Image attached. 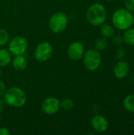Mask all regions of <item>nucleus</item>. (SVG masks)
<instances>
[{
	"label": "nucleus",
	"instance_id": "obj_1",
	"mask_svg": "<svg viewBox=\"0 0 134 135\" xmlns=\"http://www.w3.org/2000/svg\"><path fill=\"white\" fill-rule=\"evenodd\" d=\"M133 21V15L127 9L120 8L116 9L112 15V24L118 30H126L130 28Z\"/></svg>",
	"mask_w": 134,
	"mask_h": 135
},
{
	"label": "nucleus",
	"instance_id": "obj_2",
	"mask_svg": "<svg viewBox=\"0 0 134 135\" xmlns=\"http://www.w3.org/2000/svg\"><path fill=\"white\" fill-rule=\"evenodd\" d=\"M5 103L13 108H21L26 104L27 97L24 91L18 87H12L6 90L3 95Z\"/></svg>",
	"mask_w": 134,
	"mask_h": 135
},
{
	"label": "nucleus",
	"instance_id": "obj_3",
	"mask_svg": "<svg viewBox=\"0 0 134 135\" xmlns=\"http://www.w3.org/2000/svg\"><path fill=\"white\" fill-rule=\"evenodd\" d=\"M87 21L94 26L103 25L107 20V10L100 3L92 4L88 9L86 14Z\"/></svg>",
	"mask_w": 134,
	"mask_h": 135
},
{
	"label": "nucleus",
	"instance_id": "obj_4",
	"mask_svg": "<svg viewBox=\"0 0 134 135\" xmlns=\"http://www.w3.org/2000/svg\"><path fill=\"white\" fill-rule=\"evenodd\" d=\"M69 19L66 13L62 12H57L51 17L48 21V26L51 32L59 33L66 28Z\"/></svg>",
	"mask_w": 134,
	"mask_h": 135
},
{
	"label": "nucleus",
	"instance_id": "obj_5",
	"mask_svg": "<svg viewBox=\"0 0 134 135\" xmlns=\"http://www.w3.org/2000/svg\"><path fill=\"white\" fill-rule=\"evenodd\" d=\"M83 59L85 68L89 71L96 70L101 65V55L96 49H89L85 52Z\"/></svg>",
	"mask_w": 134,
	"mask_h": 135
},
{
	"label": "nucleus",
	"instance_id": "obj_6",
	"mask_svg": "<svg viewBox=\"0 0 134 135\" xmlns=\"http://www.w3.org/2000/svg\"><path fill=\"white\" fill-rule=\"evenodd\" d=\"M27 47L28 41L23 36H15L9 43V51L14 56L24 55Z\"/></svg>",
	"mask_w": 134,
	"mask_h": 135
},
{
	"label": "nucleus",
	"instance_id": "obj_7",
	"mask_svg": "<svg viewBox=\"0 0 134 135\" xmlns=\"http://www.w3.org/2000/svg\"><path fill=\"white\" fill-rule=\"evenodd\" d=\"M53 47L48 42H42L39 44L35 50V58L39 62H46L51 57Z\"/></svg>",
	"mask_w": 134,
	"mask_h": 135
},
{
	"label": "nucleus",
	"instance_id": "obj_8",
	"mask_svg": "<svg viewBox=\"0 0 134 135\" xmlns=\"http://www.w3.org/2000/svg\"><path fill=\"white\" fill-rule=\"evenodd\" d=\"M42 111L47 115L57 113L60 109V100L54 97H49L44 99L41 104Z\"/></svg>",
	"mask_w": 134,
	"mask_h": 135
},
{
	"label": "nucleus",
	"instance_id": "obj_9",
	"mask_svg": "<svg viewBox=\"0 0 134 135\" xmlns=\"http://www.w3.org/2000/svg\"><path fill=\"white\" fill-rule=\"evenodd\" d=\"M84 44L81 42L76 41L70 44L67 49V55L73 61H78L81 59L85 54Z\"/></svg>",
	"mask_w": 134,
	"mask_h": 135
},
{
	"label": "nucleus",
	"instance_id": "obj_10",
	"mask_svg": "<svg viewBox=\"0 0 134 135\" xmlns=\"http://www.w3.org/2000/svg\"><path fill=\"white\" fill-rule=\"evenodd\" d=\"M92 127L93 129L100 133L104 132L108 129V121L107 119L102 115H95L91 121Z\"/></svg>",
	"mask_w": 134,
	"mask_h": 135
},
{
	"label": "nucleus",
	"instance_id": "obj_11",
	"mask_svg": "<svg viewBox=\"0 0 134 135\" xmlns=\"http://www.w3.org/2000/svg\"><path fill=\"white\" fill-rule=\"evenodd\" d=\"M130 71V65L127 62L120 60L114 68V74L115 78L122 79L127 76Z\"/></svg>",
	"mask_w": 134,
	"mask_h": 135
},
{
	"label": "nucleus",
	"instance_id": "obj_12",
	"mask_svg": "<svg viewBox=\"0 0 134 135\" xmlns=\"http://www.w3.org/2000/svg\"><path fill=\"white\" fill-rule=\"evenodd\" d=\"M27 64H28L27 59L23 55H16L12 61L13 67L18 71L24 70L27 67Z\"/></svg>",
	"mask_w": 134,
	"mask_h": 135
},
{
	"label": "nucleus",
	"instance_id": "obj_13",
	"mask_svg": "<svg viewBox=\"0 0 134 135\" xmlns=\"http://www.w3.org/2000/svg\"><path fill=\"white\" fill-rule=\"evenodd\" d=\"M12 60L11 53L9 50L0 49V66H7Z\"/></svg>",
	"mask_w": 134,
	"mask_h": 135
},
{
	"label": "nucleus",
	"instance_id": "obj_14",
	"mask_svg": "<svg viewBox=\"0 0 134 135\" xmlns=\"http://www.w3.org/2000/svg\"><path fill=\"white\" fill-rule=\"evenodd\" d=\"M123 106L127 112H134V94H130L125 97Z\"/></svg>",
	"mask_w": 134,
	"mask_h": 135
},
{
	"label": "nucleus",
	"instance_id": "obj_15",
	"mask_svg": "<svg viewBox=\"0 0 134 135\" xmlns=\"http://www.w3.org/2000/svg\"><path fill=\"white\" fill-rule=\"evenodd\" d=\"M101 28H100V32L103 35V37L105 38H110L111 37L114 33H115V28L112 25H109V24H103L101 25Z\"/></svg>",
	"mask_w": 134,
	"mask_h": 135
},
{
	"label": "nucleus",
	"instance_id": "obj_16",
	"mask_svg": "<svg viewBox=\"0 0 134 135\" xmlns=\"http://www.w3.org/2000/svg\"><path fill=\"white\" fill-rule=\"evenodd\" d=\"M123 40L126 44H127L130 46H134V28H129L126 30Z\"/></svg>",
	"mask_w": 134,
	"mask_h": 135
},
{
	"label": "nucleus",
	"instance_id": "obj_17",
	"mask_svg": "<svg viewBox=\"0 0 134 135\" xmlns=\"http://www.w3.org/2000/svg\"><path fill=\"white\" fill-rule=\"evenodd\" d=\"M9 36L7 30L4 28H0V47L5 46L9 42Z\"/></svg>",
	"mask_w": 134,
	"mask_h": 135
},
{
	"label": "nucleus",
	"instance_id": "obj_18",
	"mask_svg": "<svg viewBox=\"0 0 134 135\" xmlns=\"http://www.w3.org/2000/svg\"><path fill=\"white\" fill-rule=\"evenodd\" d=\"M73 104L74 103L73 100L70 98H65L62 101H60V107L66 111H69L72 109L73 107Z\"/></svg>",
	"mask_w": 134,
	"mask_h": 135
},
{
	"label": "nucleus",
	"instance_id": "obj_19",
	"mask_svg": "<svg viewBox=\"0 0 134 135\" xmlns=\"http://www.w3.org/2000/svg\"><path fill=\"white\" fill-rule=\"evenodd\" d=\"M107 46V41L104 38H100L95 42V47L97 51H103Z\"/></svg>",
	"mask_w": 134,
	"mask_h": 135
},
{
	"label": "nucleus",
	"instance_id": "obj_20",
	"mask_svg": "<svg viewBox=\"0 0 134 135\" xmlns=\"http://www.w3.org/2000/svg\"><path fill=\"white\" fill-rule=\"evenodd\" d=\"M116 57L120 60L124 59L126 57V50L122 47H118L116 50Z\"/></svg>",
	"mask_w": 134,
	"mask_h": 135
},
{
	"label": "nucleus",
	"instance_id": "obj_21",
	"mask_svg": "<svg viewBox=\"0 0 134 135\" xmlns=\"http://www.w3.org/2000/svg\"><path fill=\"white\" fill-rule=\"evenodd\" d=\"M125 6L130 11H134V0H126Z\"/></svg>",
	"mask_w": 134,
	"mask_h": 135
},
{
	"label": "nucleus",
	"instance_id": "obj_22",
	"mask_svg": "<svg viewBox=\"0 0 134 135\" xmlns=\"http://www.w3.org/2000/svg\"><path fill=\"white\" fill-rule=\"evenodd\" d=\"M124 42L123 37H122L121 36H116L114 39H113V43L115 45H120Z\"/></svg>",
	"mask_w": 134,
	"mask_h": 135
},
{
	"label": "nucleus",
	"instance_id": "obj_23",
	"mask_svg": "<svg viewBox=\"0 0 134 135\" xmlns=\"http://www.w3.org/2000/svg\"><path fill=\"white\" fill-rule=\"evenodd\" d=\"M6 90V85H5V83H4L2 81H1V80H0V98L4 95V93H5Z\"/></svg>",
	"mask_w": 134,
	"mask_h": 135
},
{
	"label": "nucleus",
	"instance_id": "obj_24",
	"mask_svg": "<svg viewBox=\"0 0 134 135\" xmlns=\"http://www.w3.org/2000/svg\"><path fill=\"white\" fill-rule=\"evenodd\" d=\"M10 131L6 127H0V135H9Z\"/></svg>",
	"mask_w": 134,
	"mask_h": 135
},
{
	"label": "nucleus",
	"instance_id": "obj_25",
	"mask_svg": "<svg viewBox=\"0 0 134 135\" xmlns=\"http://www.w3.org/2000/svg\"><path fill=\"white\" fill-rule=\"evenodd\" d=\"M5 104H6L5 101L0 99V112H2L4 110V108H5Z\"/></svg>",
	"mask_w": 134,
	"mask_h": 135
},
{
	"label": "nucleus",
	"instance_id": "obj_26",
	"mask_svg": "<svg viewBox=\"0 0 134 135\" xmlns=\"http://www.w3.org/2000/svg\"><path fill=\"white\" fill-rule=\"evenodd\" d=\"M1 75H2V72H1V70H0V77H1Z\"/></svg>",
	"mask_w": 134,
	"mask_h": 135
},
{
	"label": "nucleus",
	"instance_id": "obj_27",
	"mask_svg": "<svg viewBox=\"0 0 134 135\" xmlns=\"http://www.w3.org/2000/svg\"><path fill=\"white\" fill-rule=\"evenodd\" d=\"M107 1H115V0H107Z\"/></svg>",
	"mask_w": 134,
	"mask_h": 135
},
{
	"label": "nucleus",
	"instance_id": "obj_28",
	"mask_svg": "<svg viewBox=\"0 0 134 135\" xmlns=\"http://www.w3.org/2000/svg\"><path fill=\"white\" fill-rule=\"evenodd\" d=\"M133 21H134V16H133Z\"/></svg>",
	"mask_w": 134,
	"mask_h": 135
}]
</instances>
